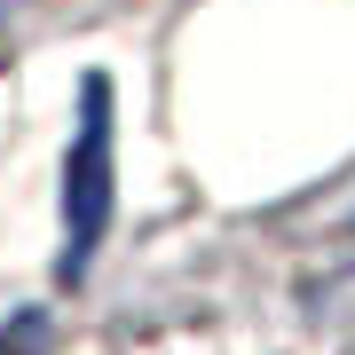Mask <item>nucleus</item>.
Returning <instances> with one entry per match:
<instances>
[{"label": "nucleus", "instance_id": "nucleus-1", "mask_svg": "<svg viewBox=\"0 0 355 355\" xmlns=\"http://www.w3.org/2000/svg\"><path fill=\"white\" fill-rule=\"evenodd\" d=\"M111 214V87L87 79V127L71 150V205H64V277H79Z\"/></svg>", "mask_w": 355, "mask_h": 355}, {"label": "nucleus", "instance_id": "nucleus-2", "mask_svg": "<svg viewBox=\"0 0 355 355\" xmlns=\"http://www.w3.org/2000/svg\"><path fill=\"white\" fill-rule=\"evenodd\" d=\"M40 347H48V316H40V308L0 324V355H40Z\"/></svg>", "mask_w": 355, "mask_h": 355}, {"label": "nucleus", "instance_id": "nucleus-3", "mask_svg": "<svg viewBox=\"0 0 355 355\" xmlns=\"http://www.w3.org/2000/svg\"><path fill=\"white\" fill-rule=\"evenodd\" d=\"M0 8H16V0H0Z\"/></svg>", "mask_w": 355, "mask_h": 355}]
</instances>
